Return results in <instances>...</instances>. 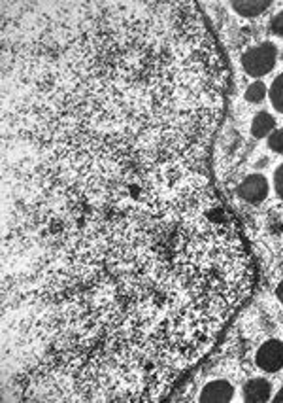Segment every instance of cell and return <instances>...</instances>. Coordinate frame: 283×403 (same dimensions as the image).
Masks as SVG:
<instances>
[{"instance_id":"obj_6","label":"cell","mask_w":283,"mask_h":403,"mask_svg":"<svg viewBox=\"0 0 283 403\" xmlns=\"http://www.w3.org/2000/svg\"><path fill=\"white\" fill-rule=\"evenodd\" d=\"M272 394V384L264 379H253L243 386V400L250 403L268 402Z\"/></svg>"},{"instance_id":"obj_1","label":"cell","mask_w":283,"mask_h":403,"mask_svg":"<svg viewBox=\"0 0 283 403\" xmlns=\"http://www.w3.org/2000/svg\"><path fill=\"white\" fill-rule=\"evenodd\" d=\"M2 80L8 205L93 235L178 214L214 184L225 95L123 63Z\"/></svg>"},{"instance_id":"obj_9","label":"cell","mask_w":283,"mask_h":403,"mask_svg":"<svg viewBox=\"0 0 283 403\" xmlns=\"http://www.w3.org/2000/svg\"><path fill=\"white\" fill-rule=\"evenodd\" d=\"M270 101H272L277 112L283 114V74L277 76L274 84H272V88H270Z\"/></svg>"},{"instance_id":"obj_8","label":"cell","mask_w":283,"mask_h":403,"mask_svg":"<svg viewBox=\"0 0 283 403\" xmlns=\"http://www.w3.org/2000/svg\"><path fill=\"white\" fill-rule=\"evenodd\" d=\"M276 127V120L268 114V112H259V114L253 118V123H251V134L255 139H263L266 134Z\"/></svg>"},{"instance_id":"obj_13","label":"cell","mask_w":283,"mask_h":403,"mask_svg":"<svg viewBox=\"0 0 283 403\" xmlns=\"http://www.w3.org/2000/svg\"><path fill=\"white\" fill-rule=\"evenodd\" d=\"M274 184H276V191L280 197H283V163L277 167L276 175H274Z\"/></svg>"},{"instance_id":"obj_14","label":"cell","mask_w":283,"mask_h":403,"mask_svg":"<svg viewBox=\"0 0 283 403\" xmlns=\"http://www.w3.org/2000/svg\"><path fill=\"white\" fill-rule=\"evenodd\" d=\"M277 297H280V301H282L283 305V280L280 283V286H277Z\"/></svg>"},{"instance_id":"obj_7","label":"cell","mask_w":283,"mask_h":403,"mask_svg":"<svg viewBox=\"0 0 283 403\" xmlns=\"http://www.w3.org/2000/svg\"><path fill=\"white\" fill-rule=\"evenodd\" d=\"M232 6L243 17H253V15L263 14L270 6V2L268 0H240V2H232Z\"/></svg>"},{"instance_id":"obj_15","label":"cell","mask_w":283,"mask_h":403,"mask_svg":"<svg viewBox=\"0 0 283 403\" xmlns=\"http://www.w3.org/2000/svg\"><path fill=\"white\" fill-rule=\"evenodd\" d=\"M274 402H276V403H283V388L280 390V392H277V394H276V400H274Z\"/></svg>"},{"instance_id":"obj_3","label":"cell","mask_w":283,"mask_h":403,"mask_svg":"<svg viewBox=\"0 0 283 403\" xmlns=\"http://www.w3.org/2000/svg\"><path fill=\"white\" fill-rule=\"evenodd\" d=\"M257 365L264 371L282 370L283 368V343L277 339H270L266 343L257 350Z\"/></svg>"},{"instance_id":"obj_12","label":"cell","mask_w":283,"mask_h":403,"mask_svg":"<svg viewBox=\"0 0 283 403\" xmlns=\"http://www.w3.org/2000/svg\"><path fill=\"white\" fill-rule=\"evenodd\" d=\"M270 31L277 36H283V12L282 14H277L274 19L270 21Z\"/></svg>"},{"instance_id":"obj_5","label":"cell","mask_w":283,"mask_h":403,"mask_svg":"<svg viewBox=\"0 0 283 403\" xmlns=\"http://www.w3.org/2000/svg\"><path fill=\"white\" fill-rule=\"evenodd\" d=\"M234 390L227 381H214L209 383L200 394V402L203 403H227L232 400Z\"/></svg>"},{"instance_id":"obj_10","label":"cell","mask_w":283,"mask_h":403,"mask_svg":"<svg viewBox=\"0 0 283 403\" xmlns=\"http://www.w3.org/2000/svg\"><path fill=\"white\" fill-rule=\"evenodd\" d=\"M266 97V86H264L263 81H255V84H251L248 91H246V99L250 102H261Z\"/></svg>"},{"instance_id":"obj_16","label":"cell","mask_w":283,"mask_h":403,"mask_svg":"<svg viewBox=\"0 0 283 403\" xmlns=\"http://www.w3.org/2000/svg\"><path fill=\"white\" fill-rule=\"evenodd\" d=\"M282 57H283V55H282Z\"/></svg>"},{"instance_id":"obj_2","label":"cell","mask_w":283,"mask_h":403,"mask_svg":"<svg viewBox=\"0 0 283 403\" xmlns=\"http://www.w3.org/2000/svg\"><path fill=\"white\" fill-rule=\"evenodd\" d=\"M276 65V46L270 42H263L261 46L248 49L242 57V67L253 78L268 74Z\"/></svg>"},{"instance_id":"obj_4","label":"cell","mask_w":283,"mask_h":403,"mask_svg":"<svg viewBox=\"0 0 283 403\" xmlns=\"http://www.w3.org/2000/svg\"><path fill=\"white\" fill-rule=\"evenodd\" d=\"M238 195L243 201L259 203L268 195V182L263 175H251L238 186Z\"/></svg>"},{"instance_id":"obj_11","label":"cell","mask_w":283,"mask_h":403,"mask_svg":"<svg viewBox=\"0 0 283 403\" xmlns=\"http://www.w3.org/2000/svg\"><path fill=\"white\" fill-rule=\"evenodd\" d=\"M268 146L277 154H283V129L272 131V134L268 136Z\"/></svg>"}]
</instances>
